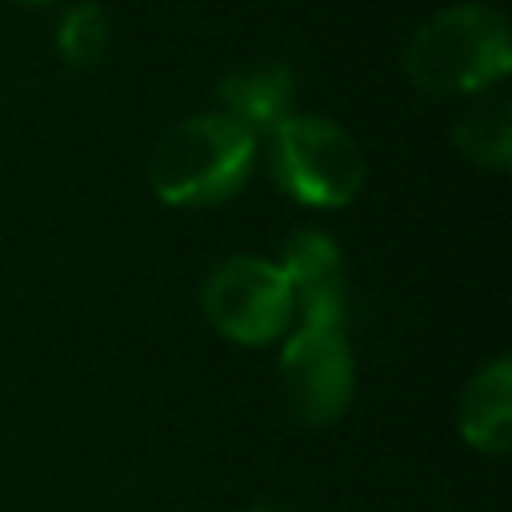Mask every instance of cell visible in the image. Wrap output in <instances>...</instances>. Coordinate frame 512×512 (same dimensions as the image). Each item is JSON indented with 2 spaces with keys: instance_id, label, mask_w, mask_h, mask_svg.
I'll return each instance as SVG.
<instances>
[{
  "instance_id": "1",
  "label": "cell",
  "mask_w": 512,
  "mask_h": 512,
  "mask_svg": "<svg viewBox=\"0 0 512 512\" xmlns=\"http://www.w3.org/2000/svg\"><path fill=\"white\" fill-rule=\"evenodd\" d=\"M512 68L508 20L492 4H452L428 16L408 48L404 76L428 96H480Z\"/></svg>"
},
{
  "instance_id": "2",
  "label": "cell",
  "mask_w": 512,
  "mask_h": 512,
  "mask_svg": "<svg viewBox=\"0 0 512 512\" xmlns=\"http://www.w3.org/2000/svg\"><path fill=\"white\" fill-rule=\"evenodd\" d=\"M256 164V132L224 112L176 120L152 148L148 184L172 208H208L232 200Z\"/></svg>"
},
{
  "instance_id": "3",
  "label": "cell",
  "mask_w": 512,
  "mask_h": 512,
  "mask_svg": "<svg viewBox=\"0 0 512 512\" xmlns=\"http://www.w3.org/2000/svg\"><path fill=\"white\" fill-rule=\"evenodd\" d=\"M268 168L280 192L308 208H344L364 188V152L328 116L292 112L268 132Z\"/></svg>"
},
{
  "instance_id": "4",
  "label": "cell",
  "mask_w": 512,
  "mask_h": 512,
  "mask_svg": "<svg viewBox=\"0 0 512 512\" xmlns=\"http://www.w3.org/2000/svg\"><path fill=\"white\" fill-rule=\"evenodd\" d=\"M200 312L212 332L248 348L276 344L296 324L292 292L280 264L260 256L220 260L200 284Z\"/></svg>"
},
{
  "instance_id": "5",
  "label": "cell",
  "mask_w": 512,
  "mask_h": 512,
  "mask_svg": "<svg viewBox=\"0 0 512 512\" xmlns=\"http://www.w3.org/2000/svg\"><path fill=\"white\" fill-rule=\"evenodd\" d=\"M276 368L292 416L308 428L336 424L356 396V356L340 320H296Z\"/></svg>"
},
{
  "instance_id": "6",
  "label": "cell",
  "mask_w": 512,
  "mask_h": 512,
  "mask_svg": "<svg viewBox=\"0 0 512 512\" xmlns=\"http://www.w3.org/2000/svg\"><path fill=\"white\" fill-rule=\"evenodd\" d=\"M276 264L288 280L296 320H348V268L328 232H292Z\"/></svg>"
},
{
  "instance_id": "7",
  "label": "cell",
  "mask_w": 512,
  "mask_h": 512,
  "mask_svg": "<svg viewBox=\"0 0 512 512\" xmlns=\"http://www.w3.org/2000/svg\"><path fill=\"white\" fill-rule=\"evenodd\" d=\"M216 96H220V112L244 124L248 132H272L280 120L292 116L296 76L288 64L260 60V64H244L220 76Z\"/></svg>"
},
{
  "instance_id": "8",
  "label": "cell",
  "mask_w": 512,
  "mask_h": 512,
  "mask_svg": "<svg viewBox=\"0 0 512 512\" xmlns=\"http://www.w3.org/2000/svg\"><path fill=\"white\" fill-rule=\"evenodd\" d=\"M456 424L468 448L476 452L504 456L512 448V364L508 356H496L464 384Z\"/></svg>"
},
{
  "instance_id": "9",
  "label": "cell",
  "mask_w": 512,
  "mask_h": 512,
  "mask_svg": "<svg viewBox=\"0 0 512 512\" xmlns=\"http://www.w3.org/2000/svg\"><path fill=\"white\" fill-rule=\"evenodd\" d=\"M452 144L476 168L504 172L512 164V104L496 92L472 96L452 120Z\"/></svg>"
},
{
  "instance_id": "10",
  "label": "cell",
  "mask_w": 512,
  "mask_h": 512,
  "mask_svg": "<svg viewBox=\"0 0 512 512\" xmlns=\"http://www.w3.org/2000/svg\"><path fill=\"white\" fill-rule=\"evenodd\" d=\"M112 48V24L100 4H72L56 20V52L68 68H96Z\"/></svg>"
},
{
  "instance_id": "11",
  "label": "cell",
  "mask_w": 512,
  "mask_h": 512,
  "mask_svg": "<svg viewBox=\"0 0 512 512\" xmlns=\"http://www.w3.org/2000/svg\"><path fill=\"white\" fill-rule=\"evenodd\" d=\"M16 4H32V8H48V4H64V0H16Z\"/></svg>"
},
{
  "instance_id": "12",
  "label": "cell",
  "mask_w": 512,
  "mask_h": 512,
  "mask_svg": "<svg viewBox=\"0 0 512 512\" xmlns=\"http://www.w3.org/2000/svg\"><path fill=\"white\" fill-rule=\"evenodd\" d=\"M256 512H272V508H256Z\"/></svg>"
}]
</instances>
